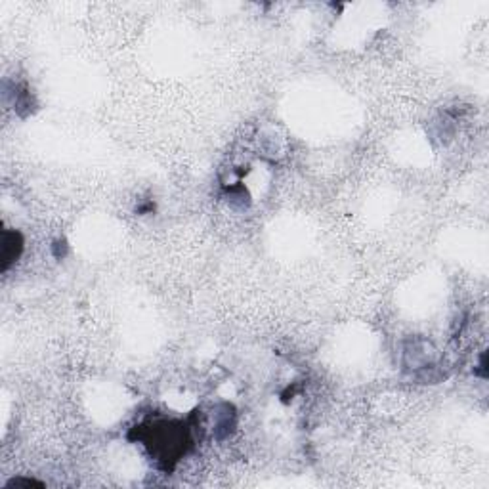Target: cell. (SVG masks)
<instances>
[{
  "mask_svg": "<svg viewBox=\"0 0 489 489\" xmlns=\"http://www.w3.org/2000/svg\"><path fill=\"white\" fill-rule=\"evenodd\" d=\"M21 251H23V237L20 235V231H4L2 237V270L6 272L12 262L20 259Z\"/></svg>",
  "mask_w": 489,
  "mask_h": 489,
  "instance_id": "obj_1",
  "label": "cell"
}]
</instances>
